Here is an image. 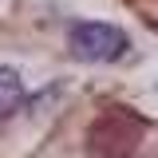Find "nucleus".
<instances>
[{"label": "nucleus", "mask_w": 158, "mask_h": 158, "mask_svg": "<svg viewBox=\"0 0 158 158\" xmlns=\"http://www.w3.org/2000/svg\"><path fill=\"white\" fill-rule=\"evenodd\" d=\"M67 48L71 56L83 59V63H115V59L127 56L131 40L123 28L115 24H103V20H79L67 32Z\"/></svg>", "instance_id": "f257e3e1"}, {"label": "nucleus", "mask_w": 158, "mask_h": 158, "mask_svg": "<svg viewBox=\"0 0 158 158\" xmlns=\"http://www.w3.org/2000/svg\"><path fill=\"white\" fill-rule=\"evenodd\" d=\"M20 99H24V79H20V71L8 67V63H0V118L16 115Z\"/></svg>", "instance_id": "f03ea898"}]
</instances>
